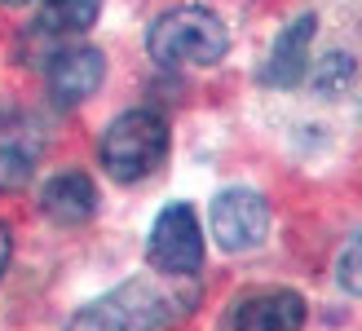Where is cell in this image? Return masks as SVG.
I'll return each instance as SVG.
<instances>
[{
	"label": "cell",
	"instance_id": "cell-1",
	"mask_svg": "<svg viewBox=\"0 0 362 331\" xmlns=\"http://www.w3.org/2000/svg\"><path fill=\"white\" fill-rule=\"evenodd\" d=\"M199 301V291L190 279H129L115 291H106L102 301L84 305L76 318L66 323V331H168L190 314V305Z\"/></svg>",
	"mask_w": 362,
	"mask_h": 331
},
{
	"label": "cell",
	"instance_id": "cell-2",
	"mask_svg": "<svg viewBox=\"0 0 362 331\" xmlns=\"http://www.w3.org/2000/svg\"><path fill=\"white\" fill-rule=\"evenodd\" d=\"M146 49L159 66H212L226 58L230 35L226 23L204 5H177L164 18H155Z\"/></svg>",
	"mask_w": 362,
	"mask_h": 331
},
{
	"label": "cell",
	"instance_id": "cell-3",
	"mask_svg": "<svg viewBox=\"0 0 362 331\" xmlns=\"http://www.w3.org/2000/svg\"><path fill=\"white\" fill-rule=\"evenodd\" d=\"M168 155V124L155 110H129L102 133V168L115 181L151 177Z\"/></svg>",
	"mask_w": 362,
	"mask_h": 331
},
{
	"label": "cell",
	"instance_id": "cell-4",
	"mask_svg": "<svg viewBox=\"0 0 362 331\" xmlns=\"http://www.w3.org/2000/svg\"><path fill=\"white\" fill-rule=\"evenodd\" d=\"M151 265L173 279H194L204 265V230L190 204H173L159 212L151 230Z\"/></svg>",
	"mask_w": 362,
	"mask_h": 331
},
{
	"label": "cell",
	"instance_id": "cell-5",
	"mask_svg": "<svg viewBox=\"0 0 362 331\" xmlns=\"http://www.w3.org/2000/svg\"><path fill=\"white\" fill-rule=\"evenodd\" d=\"M269 230V204L257 190H226L212 204V238L226 252H252Z\"/></svg>",
	"mask_w": 362,
	"mask_h": 331
},
{
	"label": "cell",
	"instance_id": "cell-6",
	"mask_svg": "<svg viewBox=\"0 0 362 331\" xmlns=\"http://www.w3.org/2000/svg\"><path fill=\"white\" fill-rule=\"evenodd\" d=\"M106 80V58L102 49H88V45H76L53 58L49 66V93L58 106H80L84 98H93Z\"/></svg>",
	"mask_w": 362,
	"mask_h": 331
},
{
	"label": "cell",
	"instance_id": "cell-7",
	"mask_svg": "<svg viewBox=\"0 0 362 331\" xmlns=\"http://www.w3.org/2000/svg\"><path fill=\"white\" fill-rule=\"evenodd\" d=\"M314 31H318V18L314 13H300L292 27L279 31L274 49H269V62L261 71L265 84L274 88H292L305 80V66H310V45H314Z\"/></svg>",
	"mask_w": 362,
	"mask_h": 331
},
{
	"label": "cell",
	"instance_id": "cell-8",
	"mask_svg": "<svg viewBox=\"0 0 362 331\" xmlns=\"http://www.w3.org/2000/svg\"><path fill=\"white\" fill-rule=\"evenodd\" d=\"M230 327L234 331H300L305 327V301L287 287L257 291V296L239 301Z\"/></svg>",
	"mask_w": 362,
	"mask_h": 331
},
{
	"label": "cell",
	"instance_id": "cell-9",
	"mask_svg": "<svg viewBox=\"0 0 362 331\" xmlns=\"http://www.w3.org/2000/svg\"><path fill=\"white\" fill-rule=\"evenodd\" d=\"M40 208H45V216L58 221V226H80V221H88L98 212V186L84 173H62L45 186Z\"/></svg>",
	"mask_w": 362,
	"mask_h": 331
},
{
	"label": "cell",
	"instance_id": "cell-10",
	"mask_svg": "<svg viewBox=\"0 0 362 331\" xmlns=\"http://www.w3.org/2000/svg\"><path fill=\"white\" fill-rule=\"evenodd\" d=\"M98 13H102V0H45L35 27L45 35H80L98 23Z\"/></svg>",
	"mask_w": 362,
	"mask_h": 331
},
{
	"label": "cell",
	"instance_id": "cell-11",
	"mask_svg": "<svg viewBox=\"0 0 362 331\" xmlns=\"http://www.w3.org/2000/svg\"><path fill=\"white\" fill-rule=\"evenodd\" d=\"M27 181H31V155L18 146H0V194L23 190Z\"/></svg>",
	"mask_w": 362,
	"mask_h": 331
},
{
	"label": "cell",
	"instance_id": "cell-12",
	"mask_svg": "<svg viewBox=\"0 0 362 331\" xmlns=\"http://www.w3.org/2000/svg\"><path fill=\"white\" fill-rule=\"evenodd\" d=\"M336 279H340V287H345L349 296H362V230L345 243V252H340V261H336Z\"/></svg>",
	"mask_w": 362,
	"mask_h": 331
},
{
	"label": "cell",
	"instance_id": "cell-13",
	"mask_svg": "<svg viewBox=\"0 0 362 331\" xmlns=\"http://www.w3.org/2000/svg\"><path fill=\"white\" fill-rule=\"evenodd\" d=\"M349 80H354V58H345V53H332V58L318 66L314 88H318V93H336V88H345Z\"/></svg>",
	"mask_w": 362,
	"mask_h": 331
},
{
	"label": "cell",
	"instance_id": "cell-14",
	"mask_svg": "<svg viewBox=\"0 0 362 331\" xmlns=\"http://www.w3.org/2000/svg\"><path fill=\"white\" fill-rule=\"evenodd\" d=\"M9 256H13V234H9V226H0V274H5Z\"/></svg>",
	"mask_w": 362,
	"mask_h": 331
},
{
	"label": "cell",
	"instance_id": "cell-15",
	"mask_svg": "<svg viewBox=\"0 0 362 331\" xmlns=\"http://www.w3.org/2000/svg\"><path fill=\"white\" fill-rule=\"evenodd\" d=\"M0 5H31V0H0Z\"/></svg>",
	"mask_w": 362,
	"mask_h": 331
}]
</instances>
